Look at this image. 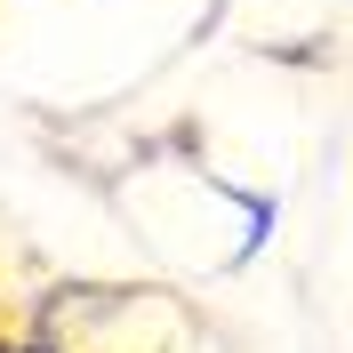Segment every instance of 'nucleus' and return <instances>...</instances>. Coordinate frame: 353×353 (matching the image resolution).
I'll return each mask as SVG.
<instances>
[{
	"mask_svg": "<svg viewBox=\"0 0 353 353\" xmlns=\"http://www.w3.org/2000/svg\"><path fill=\"white\" fill-rule=\"evenodd\" d=\"M17 353H48V345H17Z\"/></svg>",
	"mask_w": 353,
	"mask_h": 353,
	"instance_id": "1",
	"label": "nucleus"
}]
</instances>
